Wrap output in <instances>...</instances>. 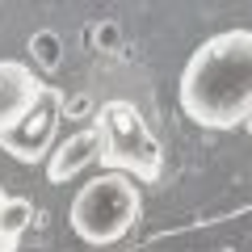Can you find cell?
Returning a JSON list of instances; mask_svg holds the SVG:
<instances>
[{
	"mask_svg": "<svg viewBox=\"0 0 252 252\" xmlns=\"http://www.w3.org/2000/svg\"><path fill=\"white\" fill-rule=\"evenodd\" d=\"M55 122H59V97L42 89L38 105L21 118V126H13L9 135H0V152H9L13 160L21 164H34L51 152V139H55Z\"/></svg>",
	"mask_w": 252,
	"mask_h": 252,
	"instance_id": "obj_4",
	"label": "cell"
},
{
	"mask_svg": "<svg viewBox=\"0 0 252 252\" xmlns=\"http://www.w3.org/2000/svg\"><path fill=\"white\" fill-rule=\"evenodd\" d=\"M181 109L206 130H235L252 109V34L231 30L189 55L181 72Z\"/></svg>",
	"mask_w": 252,
	"mask_h": 252,
	"instance_id": "obj_1",
	"label": "cell"
},
{
	"mask_svg": "<svg viewBox=\"0 0 252 252\" xmlns=\"http://www.w3.org/2000/svg\"><path fill=\"white\" fill-rule=\"evenodd\" d=\"M42 84L17 59H0V135H9L13 126H21V118L38 105Z\"/></svg>",
	"mask_w": 252,
	"mask_h": 252,
	"instance_id": "obj_5",
	"label": "cell"
},
{
	"mask_svg": "<svg viewBox=\"0 0 252 252\" xmlns=\"http://www.w3.org/2000/svg\"><path fill=\"white\" fill-rule=\"evenodd\" d=\"M248 130H252V109H248Z\"/></svg>",
	"mask_w": 252,
	"mask_h": 252,
	"instance_id": "obj_10",
	"label": "cell"
},
{
	"mask_svg": "<svg viewBox=\"0 0 252 252\" xmlns=\"http://www.w3.org/2000/svg\"><path fill=\"white\" fill-rule=\"evenodd\" d=\"M4 202H9V193L0 189V219H4ZM0 252H17V244H9V235H4V223H0Z\"/></svg>",
	"mask_w": 252,
	"mask_h": 252,
	"instance_id": "obj_9",
	"label": "cell"
},
{
	"mask_svg": "<svg viewBox=\"0 0 252 252\" xmlns=\"http://www.w3.org/2000/svg\"><path fill=\"white\" fill-rule=\"evenodd\" d=\"M34 55H38L42 67H55V63H59V38L55 34H38L34 38Z\"/></svg>",
	"mask_w": 252,
	"mask_h": 252,
	"instance_id": "obj_8",
	"label": "cell"
},
{
	"mask_svg": "<svg viewBox=\"0 0 252 252\" xmlns=\"http://www.w3.org/2000/svg\"><path fill=\"white\" fill-rule=\"evenodd\" d=\"M101 156V139H97V130H80V135H72V139H63L59 147H55V156H51V181L55 185H63V181H72L76 172L84 168V164H93Z\"/></svg>",
	"mask_w": 252,
	"mask_h": 252,
	"instance_id": "obj_6",
	"label": "cell"
},
{
	"mask_svg": "<svg viewBox=\"0 0 252 252\" xmlns=\"http://www.w3.org/2000/svg\"><path fill=\"white\" fill-rule=\"evenodd\" d=\"M97 139H101V156L118 168H135L143 177L156 172V147L143 130V118H139L135 105L126 101H109V105L97 109Z\"/></svg>",
	"mask_w": 252,
	"mask_h": 252,
	"instance_id": "obj_3",
	"label": "cell"
},
{
	"mask_svg": "<svg viewBox=\"0 0 252 252\" xmlns=\"http://www.w3.org/2000/svg\"><path fill=\"white\" fill-rule=\"evenodd\" d=\"M30 215H34V206H30L26 198H9L4 202V235H9V244H17L21 240V231H26V223H30Z\"/></svg>",
	"mask_w": 252,
	"mask_h": 252,
	"instance_id": "obj_7",
	"label": "cell"
},
{
	"mask_svg": "<svg viewBox=\"0 0 252 252\" xmlns=\"http://www.w3.org/2000/svg\"><path fill=\"white\" fill-rule=\"evenodd\" d=\"M143 215V198H139V185L126 172H101L89 185L76 189L72 206H67V223L93 248H105L118 244L130 227Z\"/></svg>",
	"mask_w": 252,
	"mask_h": 252,
	"instance_id": "obj_2",
	"label": "cell"
}]
</instances>
